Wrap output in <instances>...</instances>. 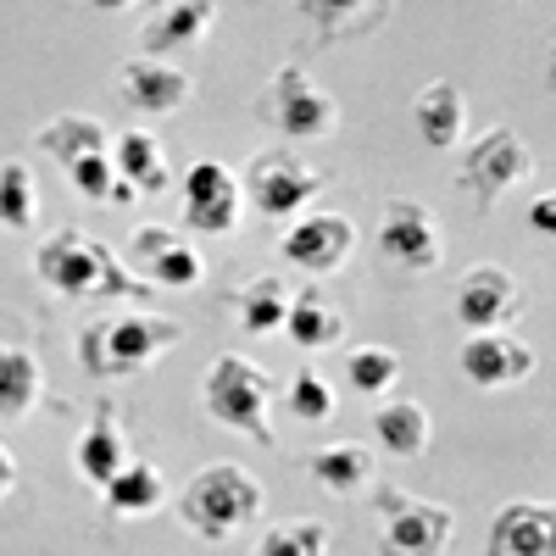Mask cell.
<instances>
[{
	"mask_svg": "<svg viewBox=\"0 0 556 556\" xmlns=\"http://www.w3.org/2000/svg\"><path fill=\"white\" fill-rule=\"evenodd\" d=\"M101 501H106V513H112V518H151L156 506L167 501V479H162L156 462L128 456V468L101 490Z\"/></svg>",
	"mask_w": 556,
	"mask_h": 556,
	"instance_id": "25",
	"label": "cell"
},
{
	"mask_svg": "<svg viewBox=\"0 0 556 556\" xmlns=\"http://www.w3.org/2000/svg\"><path fill=\"white\" fill-rule=\"evenodd\" d=\"M134 262H139V278L151 290H195L206 278V256L178 235V228H134L128 240Z\"/></svg>",
	"mask_w": 556,
	"mask_h": 556,
	"instance_id": "13",
	"label": "cell"
},
{
	"mask_svg": "<svg viewBox=\"0 0 556 556\" xmlns=\"http://www.w3.org/2000/svg\"><path fill=\"white\" fill-rule=\"evenodd\" d=\"M484 556H556V513L545 501H506L484 534Z\"/></svg>",
	"mask_w": 556,
	"mask_h": 556,
	"instance_id": "15",
	"label": "cell"
},
{
	"mask_svg": "<svg viewBox=\"0 0 556 556\" xmlns=\"http://www.w3.org/2000/svg\"><path fill=\"white\" fill-rule=\"evenodd\" d=\"M256 117L285 139V146H306V139H329L340 128V106L329 89H317V78L295 62L273 67V78L262 84Z\"/></svg>",
	"mask_w": 556,
	"mask_h": 556,
	"instance_id": "5",
	"label": "cell"
},
{
	"mask_svg": "<svg viewBox=\"0 0 556 556\" xmlns=\"http://www.w3.org/2000/svg\"><path fill=\"white\" fill-rule=\"evenodd\" d=\"M112 173L128 184L134 195H162L173 184V167H167V151L162 139L146 134V128H128L112 139Z\"/></svg>",
	"mask_w": 556,
	"mask_h": 556,
	"instance_id": "21",
	"label": "cell"
},
{
	"mask_svg": "<svg viewBox=\"0 0 556 556\" xmlns=\"http://www.w3.org/2000/svg\"><path fill=\"white\" fill-rule=\"evenodd\" d=\"M117 89H123V101L139 117H167V112H178L184 101H190V73H178L167 62L134 56V62L117 67Z\"/></svg>",
	"mask_w": 556,
	"mask_h": 556,
	"instance_id": "17",
	"label": "cell"
},
{
	"mask_svg": "<svg viewBox=\"0 0 556 556\" xmlns=\"http://www.w3.org/2000/svg\"><path fill=\"white\" fill-rule=\"evenodd\" d=\"M12 484H17V462H12V451L0 445V501L12 495Z\"/></svg>",
	"mask_w": 556,
	"mask_h": 556,
	"instance_id": "34",
	"label": "cell"
},
{
	"mask_svg": "<svg viewBox=\"0 0 556 556\" xmlns=\"http://www.w3.org/2000/svg\"><path fill=\"white\" fill-rule=\"evenodd\" d=\"M306 473L317 479V490H329V495H356V490H374L379 479V462L367 445L356 440H340V445H323L306 456Z\"/></svg>",
	"mask_w": 556,
	"mask_h": 556,
	"instance_id": "22",
	"label": "cell"
},
{
	"mask_svg": "<svg viewBox=\"0 0 556 556\" xmlns=\"http://www.w3.org/2000/svg\"><path fill=\"white\" fill-rule=\"evenodd\" d=\"M128 468V434H123V417L112 401H101L96 412H89V424L78 434V479L106 490L117 473Z\"/></svg>",
	"mask_w": 556,
	"mask_h": 556,
	"instance_id": "18",
	"label": "cell"
},
{
	"mask_svg": "<svg viewBox=\"0 0 556 556\" xmlns=\"http://www.w3.org/2000/svg\"><path fill=\"white\" fill-rule=\"evenodd\" d=\"M235 306H240V323H245V334H278L285 329V312H290V285L278 273H262L251 278V285L235 290Z\"/></svg>",
	"mask_w": 556,
	"mask_h": 556,
	"instance_id": "28",
	"label": "cell"
},
{
	"mask_svg": "<svg viewBox=\"0 0 556 556\" xmlns=\"http://www.w3.org/2000/svg\"><path fill=\"white\" fill-rule=\"evenodd\" d=\"M45 395L39 356L23 345H0V424H23Z\"/></svg>",
	"mask_w": 556,
	"mask_h": 556,
	"instance_id": "26",
	"label": "cell"
},
{
	"mask_svg": "<svg viewBox=\"0 0 556 556\" xmlns=\"http://www.w3.org/2000/svg\"><path fill=\"white\" fill-rule=\"evenodd\" d=\"M39 223V184L28 162H0V228H34Z\"/></svg>",
	"mask_w": 556,
	"mask_h": 556,
	"instance_id": "29",
	"label": "cell"
},
{
	"mask_svg": "<svg viewBox=\"0 0 556 556\" xmlns=\"http://www.w3.org/2000/svg\"><path fill=\"white\" fill-rule=\"evenodd\" d=\"M285 334L295 351H329L345 340V317L340 306H329L317 290H295L290 295V312H285Z\"/></svg>",
	"mask_w": 556,
	"mask_h": 556,
	"instance_id": "24",
	"label": "cell"
},
{
	"mask_svg": "<svg viewBox=\"0 0 556 556\" xmlns=\"http://www.w3.org/2000/svg\"><path fill=\"white\" fill-rule=\"evenodd\" d=\"M351 251H356V223L340 217V212H301L285 235H278V262H290L312 278L340 273Z\"/></svg>",
	"mask_w": 556,
	"mask_h": 556,
	"instance_id": "10",
	"label": "cell"
},
{
	"mask_svg": "<svg viewBox=\"0 0 556 556\" xmlns=\"http://www.w3.org/2000/svg\"><path fill=\"white\" fill-rule=\"evenodd\" d=\"M429 434H434V424H429V412L417 406V401H384V406H374V440H379V451L412 462V456L429 451Z\"/></svg>",
	"mask_w": 556,
	"mask_h": 556,
	"instance_id": "27",
	"label": "cell"
},
{
	"mask_svg": "<svg viewBox=\"0 0 556 556\" xmlns=\"http://www.w3.org/2000/svg\"><path fill=\"white\" fill-rule=\"evenodd\" d=\"M251 556H329V529H323L317 518H295V523H278L267 529Z\"/></svg>",
	"mask_w": 556,
	"mask_h": 556,
	"instance_id": "31",
	"label": "cell"
},
{
	"mask_svg": "<svg viewBox=\"0 0 556 556\" xmlns=\"http://www.w3.org/2000/svg\"><path fill=\"white\" fill-rule=\"evenodd\" d=\"M456 317L468 334H501L506 323L523 317V285L506 267L484 262L456 285Z\"/></svg>",
	"mask_w": 556,
	"mask_h": 556,
	"instance_id": "11",
	"label": "cell"
},
{
	"mask_svg": "<svg viewBox=\"0 0 556 556\" xmlns=\"http://www.w3.org/2000/svg\"><path fill=\"white\" fill-rule=\"evenodd\" d=\"M334 384L317 374V367H301V374L290 379V417L295 424H306V429H317V424H329L334 417Z\"/></svg>",
	"mask_w": 556,
	"mask_h": 556,
	"instance_id": "32",
	"label": "cell"
},
{
	"mask_svg": "<svg viewBox=\"0 0 556 556\" xmlns=\"http://www.w3.org/2000/svg\"><path fill=\"white\" fill-rule=\"evenodd\" d=\"M217 23V7L212 0H167L156 7L146 23H139V56L146 62H162L167 51H184V45H201Z\"/></svg>",
	"mask_w": 556,
	"mask_h": 556,
	"instance_id": "16",
	"label": "cell"
},
{
	"mask_svg": "<svg viewBox=\"0 0 556 556\" xmlns=\"http://www.w3.org/2000/svg\"><path fill=\"white\" fill-rule=\"evenodd\" d=\"M34 139H39V151L51 156L62 173H67L73 162H84V156H106V151H112L106 123H101V117H89V112H62V117L45 123Z\"/></svg>",
	"mask_w": 556,
	"mask_h": 556,
	"instance_id": "23",
	"label": "cell"
},
{
	"mask_svg": "<svg viewBox=\"0 0 556 556\" xmlns=\"http://www.w3.org/2000/svg\"><path fill=\"white\" fill-rule=\"evenodd\" d=\"M184 340L178 317L128 312V317H96L78 329V367L89 379H134L151 362H162Z\"/></svg>",
	"mask_w": 556,
	"mask_h": 556,
	"instance_id": "2",
	"label": "cell"
},
{
	"mask_svg": "<svg viewBox=\"0 0 556 556\" xmlns=\"http://www.w3.org/2000/svg\"><path fill=\"white\" fill-rule=\"evenodd\" d=\"M412 128L424 134L429 151H456L462 128H468V96H462L451 78H434L424 96L412 101Z\"/></svg>",
	"mask_w": 556,
	"mask_h": 556,
	"instance_id": "20",
	"label": "cell"
},
{
	"mask_svg": "<svg viewBox=\"0 0 556 556\" xmlns=\"http://www.w3.org/2000/svg\"><path fill=\"white\" fill-rule=\"evenodd\" d=\"M374 513H379V556H440L456 513L440 501H417L395 484L374 490Z\"/></svg>",
	"mask_w": 556,
	"mask_h": 556,
	"instance_id": "8",
	"label": "cell"
},
{
	"mask_svg": "<svg viewBox=\"0 0 556 556\" xmlns=\"http://www.w3.org/2000/svg\"><path fill=\"white\" fill-rule=\"evenodd\" d=\"M201 406H206V417L217 429H228V434H245V440H256L262 451H273L278 445V434H273V379L262 374L256 362H245V356H212V367H206V379H201Z\"/></svg>",
	"mask_w": 556,
	"mask_h": 556,
	"instance_id": "4",
	"label": "cell"
},
{
	"mask_svg": "<svg viewBox=\"0 0 556 556\" xmlns=\"http://www.w3.org/2000/svg\"><path fill=\"white\" fill-rule=\"evenodd\" d=\"M34 273H39L45 290L67 295V301H151L156 295L134 267H123L112 256V245H101L96 235H84V228L45 235L39 251H34Z\"/></svg>",
	"mask_w": 556,
	"mask_h": 556,
	"instance_id": "1",
	"label": "cell"
},
{
	"mask_svg": "<svg viewBox=\"0 0 556 556\" xmlns=\"http://www.w3.org/2000/svg\"><path fill=\"white\" fill-rule=\"evenodd\" d=\"M235 223H240V178L223 162H195L184 173V228L223 240L235 235Z\"/></svg>",
	"mask_w": 556,
	"mask_h": 556,
	"instance_id": "12",
	"label": "cell"
},
{
	"mask_svg": "<svg viewBox=\"0 0 556 556\" xmlns=\"http://www.w3.org/2000/svg\"><path fill=\"white\" fill-rule=\"evenodd\" d=\"M262 479L235 468V462H212V468L190 473V484L178 490V523L190 529L195 540H212L223 545L228 534H240L245 523L262 518Z\"/></svg>",
	"mask_w": 556,
	"mask_h": 556,
	"instance_id": "3",
	"label": "cell"
},
{
	"mask_svg": "<svg viewBox=\"0 0 556 556\" xmlns=\"http://www.w3.org/2000/svg\"><path fill=\"white\" fill-rule=\"evenodd\" d=\"M395 379H401V351H390V345H356L345 356V384L356 395H384Z\"/></svg>",
	"mask_w": 556,
	"mask_h": 556,
	"instance_id": "30",
	"label": "cell"
},
{
	"mask_svg": "<svg viewBox=\"0 0 556 556\" xmlns=\"http://www.w3.org/2000/svg\"><path fill=\"white\" fill-rule=\"evenodd\" d=\"M440 256H445L440 217L424 201L390 195L379 212V262H390L395 273H434Z\"/></svg>",
	"mask_w": 556,
	"mask_h": 556,
	"instance_id": "9",
	"label": "cell"
},
{
	"mask_svg": "<svg viewBox=\"0 0 556 556\" xmlns=\"http://www.w3.org/2000/svg\"><path fill=\"white\" fill-rule=\"evenodd\" d=\"M534 178V151H529V139L518 134V128H490V134H479L473 146H468V156H462V167H456V190L473 201V212L479 217H490L495 206H501V195H513L518 184H529Z\"/></svg>",
	"mask_w": 556,
	"mask_h": 556,
	"instance_id": "6",
	"label": "cell"
},
{
	"mask_svg": "<svg viewBox=\"0 0 556 556\" xmlns=\"http://www.w3.org/2000/svg\"><path fill=\"white\" fill-rule=\"evenodd\" d=\"M529 228H534V235H545V240L556 235V195H551V190L534 195V206H529Z\"/></svg>",
	"mask_w": 556,
	"mask_h": 556,
	"instance_id": "33",
	"label": "cell"
},
{
	"mask_svg": "<svg viewBox=\"0 0 556 556\" xmlns=\"http://www.w3.org/2000/svg\"><path fill=\"white\" fill-rule=\"evenodd\" d=\"M323 190V178L312 162H301L290 146H267L245 162V184H240V201H251L256 217L267 223H295Z\"/></svg>",
	"mask_w": 556,
	"mask_h": 556,
	"instance_id": "7",
	"label": "cell"
},
{
	"mask_svg": "<svg viewBox=\"0 0 556 556\" xmlns=\"http://www.w3.org/2000/svg\"><path fill=\"white\" fill-rule=\"evenodd\" d=\"M456 367L473 390H506V384H523L534 374V345H523L513 334H468Z\"/></svg>",
	"mask_w": 556,
	"mask_h": 556,
	"instance_id": "14",
	"label": "cell"
},
{
	"mask_svg": "<svg viewBox=\"0 0 556 556\" xmlns=\"http://www.w3.org/2000/svg\"><path fill=\"white\" fill-rule=\"evenodd\" d=\"M301 23L317 34V45H345V39H362L395 17L390 0H301Z\"/></svg>",
	"mask_w": 556,
	"mask_h": 556,
	"instance_id": "19",
	"label": "cell"
}]
</instances>
